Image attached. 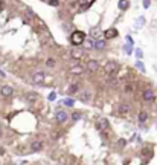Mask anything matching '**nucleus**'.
<instances>
[{
    "label": "nucleus",
    "mask_w": 157,
    "mask_h": 165,
    "mask_svg": "<svg viewBox=\"0 0 157 165\" xmlns=\"http://www.w3.org/2000/svg\"><path fill=\"white\" fill-rule=\"evenodd\" d=\"M139 100L142 102H145V104H152L157 100V90L152 86H150V84H146L139 92Z\"/></svg>",
    "instance_id": "obj_1"
},
{
    "label": "nucleus",
    "mask_w": 157,
    "mask_h": 165,
    "mask_svg": "<svg viewBox=\"0 0 157 165\" xmlns=\"http://www.w3.org/2000/svg\"><path fill=\"white\" fill-rule=\"evenodd\" d=\"M133 110H134V106L130 101H120L114 107V115H118L120 118H127L133 113Z\"/></svg>",
    "instance_id": "obj_2"
},
{
    "label": "nucleus",
    "mask_w": 157,
    "mask_h": 165,
    "mask_svg": "<svg viewBox=\"0 0 157 165\" xmlns=\"http://www.w3.org/2000/svg\"><path fill=\"white\" fill-rule=\"evenodd\" d=\"M120 69H122V64L116 60H107L102 66V72L105 75H119Z\"/></svg>",
    "instance_id": "obj_3"
},
{
    "label": "nucleus",
    "mask_w": 157,
    "mask_h": 165,
    "mask_svg": "<svg viewBox=\"0 0 157 165\" xmlns=\"http://www.w3.org/2000/svg\"><path fill=\"white\" fill-rule=\"evenodd\" d=\"M86 38H87L86 32L78 31V29H75L73 32H70V35H69V41H70L72 46H75V47H82V44H84V41H86Z\"/></svg>",
    "instance_id": "obj_4"
},
{
    "label": "nucleus",
    "mask_w": 157,
    "mask_h": 165,
    "mask_svg": "<svg viewBox=\"0 0 157 165\" xmlns=\"http://www.w3.org/2000/svg\"><path fill=\"white\" fill-rule=\"evenodd\" d=\"M93 98H95V92H93L92 87H81L79 89V92L76 93V100L84 102V104H88V102L93 101Z\"/></svg>",
    "instance_id": "obj_5"
},
{
    "label": "nucleus",
    "mask_w": 157,
    "mask_h": 165,
    "mask_svg": "<svg viewBox=\"0 0 157 165\" xmlns=\"http://www.w3.org/2000/svg\"><path fill=\"white\" fill-rule=\"evenodd\" d=\"M69 58L76 61V63H81L82 60L87 58V51L84 47H75V46H72L69 49Z\"/></svg>",
    "instance_id": "obj_6"
},
{
    "label": "nucleus",
    "mask_w": 157,
    "mask_h": 165,
    "mask_svg": "<svg viewBox=\"0 0 157 165\" xmlns=\"http://www.w3.org/2000/svg\"><path fill=\"white\" fill-rule=\"evenodd\" d=\"M44 81H46V72L43 69H35L31 72V83L34 86H44Z\"/></svg>",
    "instance_id": "obj_7"
},
{
    "label": "nucleus",
    "mask_w": 157,
    "mask_h": 165,
    "mask_svg": "<svg viewBox=\"0 0 157 165\" xmlns=\"http://www.w3.org/2000/svg\"><path fill=\"white\" fill-rule=\"evenodd\" d=\"M23 98H25L26 104L31 106V107H35L40 101H41V96H40V93H38V92H34V90H28V92H25Z\"/></svg>",
    "instance_id": "obj_8"
},
{
    "label": "nucleus",
    "mask_w": 157,
    "mask_h": 165,
    "mask_svg": "<svg viewBox=\"0 0 157 165\" xmlns=\"http://www.w3.org/2000/svg\"><path fill=\"white\" fill-rule=\"evenodd\" d=\"M86 72H87L86 64H82V63H75L69 67V73L75 78H79V77H82V75H86Z\"/></svg>",
    "instance_id": "obj_9"
},
{
    "label": "nucleus",
    "mask_w": 157,
    "mask_h": 165,
    "mask_svg": "<svg viewBox=\"0 0 157 165\" xmlns=\"http://www.w3.org/2000/svg\"><path fill=\"white\" fill-rule=\"evenodd\" d=\"M95 127L99 133H105V132L110 130V121L104 116H99V118L95 119Z\"/></svg>",
    "instance_id": "obj_10"
},
{
    "label": "nucleus",
    "mask_w": 157,
    "mask_h": 165,
    "mask_svg": "<svg viewBox=\"0 0 157 165\" xmlns=\"http://www.w3.org/2000/svg\"><path fill=\"white\" fill-rule=\"evenodd\" d=\"M53 119H55V122L58 124V126H64V124L69 121V112L64 110V109H57Z\"/></svg>",
    "instance_id": "obj_11"
},
{
    "label": "nucleus",
    "mask_w": 157,
    "mask_h": 165,
    "mask_svg": "<svg viewBox=\"0 0 157 165\" xmlns=\"http://www.w3.org/2000/svg\"><path fill=\"white\" fill-rule=\"evenodd\" d=\"M86 70L87 73H96L98 70H101V63L98 58H88L86 61Z\"/></svg>",
    "instance_id": "obj_12"
},
{
    "label": "nucleus",
    "mask_w": 157,
    "mask_h": 165,
    "mask_svg": "<svg viewBox=\"0 0 157 165\" xmlns=\"http://www.w3.org/2000/svg\"><path fill=\"white\" fill-rule=\"evenodd\" d=\"M15 95V89L11 84H3L0 86V96L2 98H12Z\"/></svg>",
    "instance_id": "obj_13"
},
{
    "label": "nucleus",
    "mask_w": 157,
    "mask_h": 165,
    "mask_svg": "<svg viewBox=\"0 0 157 165\" xmlns=\"http://www.w3.org/2000/svg\"><path fill=\"white\" fill-rule=\"evenodd\" d=\"M148 121H150V112L145 109H140L137 112V124L139 126H146Z\"/></svg>",
    "instance_id": "obj_14"
},
{
    "label": "nucleus",
    "mask_w": 157,
    "mask_h": 165,
    "mask_svg": "<svg viewBox=\"0 0 157 165\" xmlns=\"http://www.w3.org/2000/svg\"><path fill=\"white\" fill-rule=\"evenodd\" d=\"M43 148H44V141L41 139V138L34 139L29 144V151H32V153H38V151H41Z\"/></svg>",
    "instance_id": "obj_15"
},
{
    "label": "nucleus",
    "mask_w": 157,
    "mask_h": 165,
    "mask_svg": "<svg viewBox=\"0 0 157 165\" xmlns=\"http://www.w3.org/2000/svg\"><path fill=\"white\" fill-rule=\"evenodd\" d=\"M122 92H124V95H134L136 93V83L134 81L122 83Z\"/></svg>",
    "instance_id": "obj_16"
},
{
    "label": "nucleus",
    "mask_w": 157,
    "mask_h": 165,
    "mask_svg": "<svg viewBox=\"0 0 157 165\" xmlns=\"http://www.w3.org/2000/svg\"><path fill=\"white\" fill-rule=\"evenodd\" d=\"M107 49V41L104 38H96L93 40V51L96 52H104Z\"/></svg>",
    "instance_id": "obj_17"
},
{
    "label": "nucleus",
    "mask_w": 157,
    "mask_h": 165,
    "mask_svg": "<svg viewBox=\"0 0 157 165\" xmlns=\"http://www.w3.org/2000/svg\"><path fill=\"white\" fill-rule=\"evenodd\" d=\"M102 35H104V40L105 41H108V40H113L116 38L119 35V31L116 29V28H108V29H105L104 32H102Z\"/></svg>",
    "instance_id": "obj_18"
},
{
    "label": "nucleus",
    "mask_w": 157,
    "mask_h": 165,
    "mask_svg": "<svg viewBox=\"0 0 157 165\" xmlns=\"http://www.w3.org/2000/svg\"><path fill=\"white\" fill-rule=\"evenodd\" d=\"M23 14H25V21L26 23H29V21H34L37 20V15H35V12L31 9V8H26L23 6Z\"/></svg>",
    "instance_id": "obj_19"
},
{
    "label": "nucleus",
    "mask_w": 157,
    "mask_h": 165,
    "mask_svg": "<svg viewBox=\"0 0 157 165\" xmlns=\"http://www.w3.org/2000/svg\"><path fill=\"white\" fill-rule=\"evenodd\" d=\"M81 87L82 86H81V83H79V81H73L72 84H69V87H67V95H76Z\"/></svg>",
    "instance_id": "obj_20"
},
{
    "label": "nucleus",
    "mask_w": 157,
    "mask_h": 165,
    "mask_svg": "<svg viewBox=\"0 0 157 165\" xmlns=\"http://www.w3.org/2000/svg\"><path fill=\"white\" fill-rule=\"evenodd\" d=\"M95 0H78V9L79 11H87L93 5Z\"/></svg>",
    "instance_id": "obj_21"
},
{
    "label": "nucleus",
    "mask_w": 157,
    "mask_h": 165,
    "mask_svg": "<svg viewBox=\"0 0 157 165\" xmlns=\"http://www.w3.org/2000/svg\"><path fill=\"white\" fill-rule=\"evenodd\" d=\"M82 112H79V110H72L70 112V115H69V119L72 122H78L79 119H82Z\"/></svg>",
    "instance_id": "obj_22"
},
{
    "label": "nucleus",
    "mask_w": 157,
    "mask_h": 165,
    "mask_svg": "<svg viewBox=\"0 0 157 165\" xmlns=\"http://www.w3.org/2000/svg\"><path fill=\"white\" fill-rule=\"evenodd\" d=\"M101 34H102V31H101L99 28H98V26H96V28H92L90 31H88V37L93 38V40L99 38V35H101Z\"/></svg>",
    "instance_id": "obj_23"
},
{
    "label": "nucleus",
    "mask_w": 157,
    "mask_h": 165,
    "mask_svg": "<svg viewBox=\"0 0 157 165\" xmlns=\"http://www.w3.org/2000/svg\"><path fill=\"white\" fill-rule=\"evenodd\" d=\"M118 8L122 12H125L130 8V2H128V0H119V2H118Z\"/></svg>",
    "instance_id": "obj_24"
},
{
    "label": "nucleus",
    "mask_w": 157,
    "mask_h": 165,
    "mask_svg": "<svg viewBox=\"0 0 157 165\" xmlns=\"http://www.w3.org/2000/svg\"><path fill=\"white\" fill-rule=\"evenodd\" d=\"M75 102H76L75 98H64V100L61 101V104L64 107H70V109H72V107H75Z\"/></svg>",
    "instance_id": "obj_25"
},
{
    "label": "nucleus",
    "mask_w": 157,
    "mask_h": 165,
    "mask_svg": "<svg viewBox=\"0 0 157 165\" xmlns=\"http://www.w3.org/2000/svg\"><path fill=\"white\" fill-rule=\"evenodd\" d=\"M82 47L86 49V51H93V38L87 37L86 41H84V44H82Z\"/></svg>",
    "instance_id": "obj_26"
},
{
    "label": "nucleus",
    "mask_w": 157,
    "mask_h": 165,
    "mask_svg": "<svg viewBox=\"0 0 157 165\" xmlns=\"http://www.w3.org/2000/svg\"><path fill=\"white\" fill-rule=\"evenodd\" d=\"M134 67H136L139 72H142V73H145V72H146V67H145V64L142 63V60H137L136 63H134Z\"/></svg>",
    "instance_id": "obj_27"
},
{
    "label": "nucleus",
    "mask_w": 157,
    "mask_h": 165,
    "mask_svg": "<svg viewBox=\"0 0 157 165\" xmlns=\"http://www.w3.org/2000/svg\"><path fill=\"white\" fill-rule=\"evenodd\" d=\"M122 49H124V52L127 53V55H131V53L134 52V49H133V44H128V43H125L124 46H122Z\"/></svg>",
    "instance_id": "obj_28"
},
{
    "label": "nucleus",
    "mask_w": 157,
    "mask_h": 165,
    "mask_svg": "<svg viewBox=\"0 0 157 165\" xmlns=\"http://www.w3.org/2000/svg\"><path fill=\"white\" fill-rule=\"evenodd\" d=\"M44 63H46L47 67H55V66H57V60L53 58V57H49V58H46Z\"/></svg>",
    "instance_id": "obj_29"
},
{
    "label": "nucleus",
    "mask_w": 157,
    "mask_h": 165,
    "mask_svg": "<svg viewBox=\"0 0 157 165\" xmlns=\"http://www.w3.org/2000/svg\"><path fill=\"white\" fill-rule=\"evenodd\" d=\"M116 144H118V148L119 150H124L125 147H127V141H125L124 138H119V139L116 141Z\"/></svg>",
    "instance_id": "obj_30"
},
{
    "label": "nucleus",
    "mask_w": 157,
    "mask_h": 165,
    "mask_svg": "<svg viewBox=\"0 0 157 165\" xmlns=\"http://www.w3.org/2000/svg\"><path fill=\"white\" fill-rule=\"evenodd\" d=\"M142 154H143V156H146V158L150 159L151 156H152V148H151V147H143V150H142Z\"/></svg>",
    "instance_id": "obj_31"
},
{
    "label": "nucleus",
    "mask_w": 157,
    "mask_h": 165,
    "mask_svg": "<svg viewBox=\"0 0 157 165\" xmlns=\"http://www.w3.org/2000/svg\"><path fill=\"white\" fill-rule=\"evenodd\" d=\"M145 17H139V19L136 20V23H134V26H136V28H140V26H143L145 25Z\"/></svg>",
    "instance_id": "obj_32"
},
{
    "label": "nucleus",
    "mask_w": 157,
    "mask_h": 165,
    "mask_svg": "<svg viewBox=\"0 0 157 165\" xmlns=\"http://www.w3.org/2000/svg\"><path fill=\"white\" fill-rule=\"evenodd\" d=\"M125 43L133 44V46H134V40H133V37H131V35H127V37H125Z\"/></svg>",
    "instance_id": "obj_33"
},
{
    "label": "nucleus",
    "mask_w": 157,
    "mask_h": 165,
    "mask_svg": "<svg viewBox=\"0 0 157 165\" xmlns=\"http://www.w3.org/2000/svg\"><path fill=\"white\" fill-rule=\"evenodd\" d=\"M47 100L49 101H55L57 100V93L55 92H51V93H49V96H47Z\"/></svg>",
    "instance_id": "obj_34"
},
{
    "label": "nucleus",
    "mask_w": 157,
    "mask_h": 165,
    "mask_svg": "<svg viewBox=\"0 0 157 165\" xmlns=\"http://www.w3.org/2000/svg\"><path fill=\"white\" fill-rule=\"evenodd\" d=\"M142 5H143V8H145V9H148V8H150V5H151V0H142Z\"/></svg>",
    "instance_id": "obj_35"
},
{
    "label": "nucleus",
    "mask_w": 157,
    "mask_h": 165,
    "mask_svg": "<svg viewBox=\"0 0 157 165\" xmlns=\"http://www.w3.org/2000/svg\"><path fill=\"white\" fill-rule=\"evenodd\" d=\"M136 57H137V60H142L143 58V53H142L140 49H136Z\"/></svg>",
    "instance_id": "obj_36"
},
{
    "label": "nucleus",
    "mask_w": 157,
    "mask_h": 165,
    "mask_svg": "<svg viewBox=\"0 0 157 165\" xmlns=\"http://www.w3.org/2000/svg\"><path fill=\"white\" fill-rule=\"evenodd\" d=\"M49 3H51L52 6H58L60 5V0H49Z\"/></svg>",
    "instance_id": "obj_37"
},
{
    "label": "nucleus",
    "mask_w": 157,
    "mask_h": 165,
    "mask_svg": "<svg viewBox=\"0 0 157 165\" xmlns=\"http://www.w3.org/2000/svg\"><path fill=\"white\" fill-rule=\"evenodd\" d=\"M3 8H5V3H3L2 0H0V11H3Z\"/></svg>",
    "instance_id": "obj_38"
},
{
    "label": "nucleus",
    "mask_w": 157,
    "mask_h": 165,
    "mask_svg": "<svg viewBox=\"0 0 157 165\" xmlns=\"http://www.w3.org/2000/svg\"><path fill=\"white\" fill-rule=\"evenodd\" d=\"M0 77H3V78H5V72H3L2 69H0Z\"/></svg>",
    "instance_id": "obj_39"
},
{
    "label": "nucleus",
    "mask_w": 157,
    "mask_h": 165,
    "mask_svg": "<svg viewBox=\"0 0 157 165\" xmlns=\"http://www.w3.org/2000/svg\"><path fill=\"white\" fill-rule=\"evenodd\" d=\"M0 138H3V132L2 130H0Z\"/></svg>",
    "instance_id": "obj_40"
}]
</instances>
